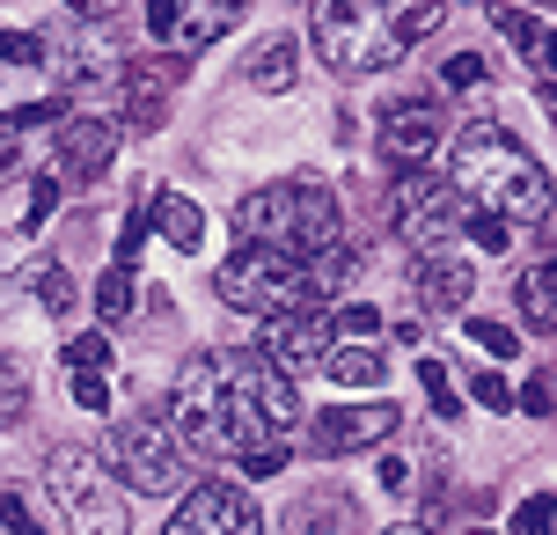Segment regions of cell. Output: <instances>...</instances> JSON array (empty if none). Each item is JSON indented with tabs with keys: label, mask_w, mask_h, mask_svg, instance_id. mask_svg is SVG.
Returning <instances> with one entry per match:
<instances>
[{
	"label": "cell",
	"mask_w": 557,
	"mask_h": 535,
	"mask_svg": "<svg viewBox=\"0 0 557 535\" xmlns=\"http://www.w3.org/2000/svg\"><path fill=\"white\" fill-rule=\"evenodd\" d=\"M257 382H264V352H198V360H184L162 411L176 448L198 455V462H243L264 440H286L264 419Z\"/></svg>",
	"instance_id": "1"
},
{
	"label": "cell",
	"mask_w": 557,
	"mask_h": 535,
	"mask_svg": "<svg viewBox=\"0 0 557 535\" xmlns=\"http://www.w3.org/2000/svg\"><path fill=\"white\" fill-rule=\"evenodd\" d=\"M447 8L455 0H315L308 37H315V59L331 74L367 82V74L396 66L404 52H418L447 23Z\"/></svg>",
	"instance_id": "2"
},
{
	"label": "cell",
	"mask_w": 557,
	"mask_h": 535,
	"mask_svg": "<svg viewBox=\"0 0 557 535\" xmlns=\"http://www.w3.org/2000/svg\"><path fill=\"white\" fill-rule=\"evenodd\" d=\"M447 184L462 191L470 213H492V221H506V227L550 221V206H557L543 162L506 133L499 117H470V125L455 133V147H447Z\"/></svg>",
	"instance_id": "3"
},
{
	"label": "cell",
	"mask_w": 557,
	"mask_h": 535,
	"mask_svg": "<svg viewBox=\"0 0 557 535\" xmlns=\"http://www.w3.org/2000/svg\"><path fill=\"white\" fill-rule=\"evenodd\" d=\"M235 235L243 242H264V250H286L315 264L345 242V206H337L331 184H308V176H278V184H257L243 206H235Z\"/></svg>",
	"instance_id": "4"
},
{
	"label": "cell",
	"mask_w": 557,
	"mask_h": 535,
	"mask_svg": "<svg viewBox=\"0 0 557 535\" xmlns=\"http://www.w3.org/2000/svg\"><path fill=\"white\" fill-rule=\"evenodd\" d=\"M213 294L243 315H294V309H315L323 301V286H315V272H308L301 257L264 250V242L227 250L221 272H213Z\"/></svg>",
	"instance_id": "5"
},
{
	"label": "cell",
	"mask_w": 557,
	"mask_h": 535,
	"mask_svg": "<svg viewBox=\"0 0 557 535\" xmlns=\"http://www.w3.org/2000/svg\"><path fill=\"white\" fill-rule=\"evenodd\" d=\"M45 492H52L59 521L74 535H133L125 484L111 477V462H96L88 448H52L45 455Z\"/></svg>",
	"instance_id": "6"
},
{
	"label": "cell",
	"mask_w": 557,
	"mask_h": 535,
	"mask_svg": "<svg viewBox=\"0 0 557 535\" xmlns=\"http://www.w3.org/2000/svg\"><path fill=\"white\" fill-rule=\"evenodd\" d=\"M462 191L447 184V176L433 170H404L389 184V227H396V242L411 257H433V250H455V235H462Z\"/></svg>",
	"instance_id": "7"
},
{
	"label": "cell",
	"mask_w": 557,
	"mask_h": 535,
	"mask_svg": "<svg viewBox=\"0 0 557 535\" xmlns=\"http://www.w3.org/2000/svg\"><path fill=\"white\" fill-rule=\"evenodd\" d=\"M103 462H111L117 484H133V492H176V484H184V448H176L169 419H154V411H125V419H111V433H103Z\"/></svg>",
	"instance_id": "8"
},
{
	"label": "cell",
	"mask_w": 557,
	"mask_h": 535,
	"mask_svg": "<svg viewBox=\"0 0 557 535\" xmlns=\"http://www.w3.org/2000/svg\"><path fill=\"white\" fill-rule=\"evenodd\" d=\"M162 535H264V513H257V499L243 492V484L206 477V484L184 492V507L169 513Z\"/></svg>",
	"instance_id": "9"
},
{
	"label": "cell",
	"mask_w": 557,
	"mask_h": 535,
	"mask_svg": "<svg viewBox=\"0 0 557 535\" xmlns=\"http://www.w3.org/2000/svg\"><path fill=\"white\" fill-rule=\"evenodd\" d=\"M331 345H337V323H331V315H323V309H294V315H264L257 352L301 382V374H323V352H331Z\"/></svg>",
	"instance_id": "10"
},
{
	"label": "cell",
	"mask_w": 557,
	"mask_h": 535,
	"mask_svg": "<svg viewBox=\"0 0 557 535\" xmlns=\"http://www.w3.org/2000/svg\"><path fill=\"white\" fill-rule=\"evenodd\" d=\"M396 425H404L396 403H337V411H323V419L308 425V448L323 455V462H337V455H360V448L396 440Z\"/></svg>",
	"instance_id": "11"
},
{
	"label": "cell",
	"mask_w": 557,
	"mask_h": 535,
	"mask_svg": "<svg viewBox=\"0 0 557 535\" xmlns=\"http://www.w3.org/2000/svg\"><path fill=\"white\" fill-rule=\"evenodd\" d=\"M117 140H125L117 111H74V117H59V176H66V184H96V176L111 170Z\"/></svg>",
	"instance_id": "12"
},
{
	"label": "cell",
	"mask_w": 557,
	"mask_h": 535,
	"mask_svg": "<svg viewBox=\"0 0 557 535\" xmlns=\"http://www.w3.org/2000/svg\"><path fill=\"white\" fill-rule=\"evenodd\" d=\"M441 140H447V111L433 96H411V103H396L382 117V154H389L396 170H425L441 154Z\"/></svg>",
	"instance_id": "13"
},
{
	"label": "cell",
	"mask_w": 557,
	"mask_h": 535,
	"mask_svg": "<svg viewBox=\"0 0 557 535\" xmlns=\"http://www.w3.org/2000/svg\"><path fill=\"white\" fill-rule=\"evenodd\" d=\"M184 74V59H139L117 74V125L125 133H162L169 125V82Z\"/></svg>",
	"instance_id": "14"
},
{
	"label": "cell",
	"mask_w": 557,
	"mask_h": 535,
	"mask_svg": "<svg viewBox=\"0 0 557 535\" xmlns=\"http://www.w3.org/2000/svg\"><path fill=\"white\" fill-rule=\"evenodd\" d=\"M476 294V264L462 250H433L418 257V309L425 315H462Z\"/></svg>",
	"instance_id": "15"
},
{
	"label": "cell",
	"mask_w": 557,
	"mask_h": 535,
	"mask_svg": "<svg viewBox=\"0 0 557 535\" xmlns=\"http://www.w3.org/2000/svg\"><path fill=\"white\" fill-rule=\"evenodd\" d=\"M243 15H250V0H176V45H184V52H206V45H221Z\"/></svg>",
	"instance_id": "16"
},
{
	"label": "cell",
	"mask_w": 557,
	"mask_h": 535,
	"mask_svg": "<svg viewBox=\"0 0 557 535\" xmlns=\"http://www.w3.org/2000/svg\"><path fill=\"white\" fill-rule=\"evenodd\" d=\"M278 528H286V535H345V528H360V513H352V499H345L337 484H323V492L294 499Z\"/></svg>",
	"instance_id": "17"
},
{
	"label": "cell",
	"mask_w": 557,
	"mask_h": 535,
	"mask_svg": "<svg viewBox=\"0 0 557 535\" xmlns=\"http://www.w3.org/2000/svg\"><path fill=\"white\" fill-rule=\"evenodd\" d=\"M323 382H331V389H382V382H389V352H374L367 338L331 345V352H323Z\"/></svg>",
	"instance_id": "18"
},
{
	"label": "cell",
	"mask_w": 557,
	"mask_h": 535,
	"mask_svg": "<svg viewBox=\"0 0 557 535\" xmlns=\"http://www.w3.org/2000/svg\"><path fill=\"white\" fill-rule=\"evenodd\" d=\"M243 74H250V88H264V96H286V88L301 82V45H294V37H264Z\"/></svg>",
	"instance_id": "19"
},
{
	"label": "cell",
	"mask_w": 557,
	"mask_h": 535,
	"mask_svg": "<svg viewBox=\"0 0 557 535\" xmlns=\"http://www.w3.org/2000/svg\"><path fill=\"white\" fill-rule=\"evenodd\" d=\"M521 323L543 331V338H557V257L535 264V272H521Z\"/></svg>",
	"instance_id": "20"
},
{
	"label": "cell",
	"mask_w": 557,
	"mask_h": 535,
	"mask_svg": "<svg viewBox=\"0 0 557 535\" xmlns=\"http://www.w3.org/2000/svg\"><path fill=\"white\" fill-rule=\"evenodd\" d=\"M154 213H162V235L169 250H206V213H198V198H154Z\"/></svg>",
	"instance_id": "21"
},
{
	"label": "cell",
	"mask_w": 557,
	"mask_h": 535,
	"mask_svg": "<svg viewBox=\"0 0 557 535\" xmlns=\"http://www.w3.org/2000/svg\"><path fill=\"white\" fill-rule=\"evenodd\" d=\"M133 301H139L133 264H111V272L96 279V315H103V323H125V315H133Z\"/></svg>",
	"instance_id": "22"
},
{
	"label": "cell",
	"mask_w": 557,
	"mask_h": 535,
	"mask_svg": "<svg viewBox=\"0 0 557 535\" xmlns=\"http://www.w3.org/2000/svg\"><path fill=\"white\" fill-rule=\"evenodd\" d=\"M492 29H499L521 59H535V45H543V23H535L529 8H506V0H492Z\"/></svg>",
	"instance_id": "23"
},
{
	"label": "cell",
	"mask_w": 557,
	"mask_h": 535,
	"mask_svg": "<svg viewBox=\"0 0 557 535\" xmlns=\"http://www.w3.org/2000/svg\"><path fill=\"white\" fill-rule=\"evenodd\" d=\"M23 411H29V374H23V360L0 352V433H15Z\"/></svg>",
	"instance_id": "24"
},
{
	"label": "cell",
	"mask_w": 557,
	"mask_h": 535,
	"mask_svg": "<svg viewBox=\"0 0 557 535\" xmlns=\"http://www.w3.org/2000/svg\"><path fill=\"white\" fill-rule=\"evenodd\" d=\"M37 301H45V315H74V272L66 264H37Z\"/></svg>",
	"instance_id": "25"
},
{
	"label": "cell",
	"mask_w": 557,
	"mask_h": 535,
	"mask_svg": "<svg viewBox=\"0 0 557 535\" xmlns=\"http://www.w3.org/2000/svg\"><path fill=\"white\" fill-rule=\"evenodd\" d=\"M418 389H425V403H433L441 419H455V411H462V396H455V382H447L441 360H418Z\"/></svg>",
	"instance_id": "26"
},
{
	"label": "cell",
	"mask_w": 557,
	"mask_h": 535,
	"mask_svg": "<svg viewBox=\"0 0 557 535\" xmlns=\"http://www.w3.org/2000/svg\"><path fill=\"white\" fill-rule=\"evenodd\" d=\"M470 345H484L492 360H513L521 352V331H506L499 315H470Z\"/></svg>",
	"instance_id": "27"
},
{
	"label": "cell",
	"mask_w": 557,
	"mask_h": 535,
	"mask_svg": "<svg viewBox=\"0 0 557 535\" xmlns=\"http://www.w3.org/2000/svg\"><path fill=\"white\" fill-rule=\"evenodd\" d=\"M286 462H294V440H264V448L243 455V477H278Z\"/></svg>",
	"instance_id": "28"
},
{
	"label": "cell",
	"mask_w": 557,
	"mask_h": 535,
	"mask_svg": "<svg viewBox=\"0 0 557 535\" xmlns=\"http://www.w3.org/2000/svg\"><path fill=\"white\" fill-rule=\"evenodd\" d=\"M59 360L66 366H111V338H103V331H82V338H66Z\"/></svg>",
	"instance_id": "29"
},
{
	"label": "cell",
	"mask_w": 557,
	"mask_h": 535,
	"mask_svg": "<svg viewBox=\"0 0 557 535\" xmlns=\"http://www.w3.org/2000/svg\"><path fill=\"white\" fill-rule=\"evenodd\" d=\"M74 403H82V411H111V382H103V366H74Z\"/></svg>",
	"instance_id": "30"
},
{
	"label": "cell",
	"mask_w": 557,
	"mask_h": 535,
	"mask_svg": "<svg viewBox=\"0 0 557 535\" xmlns=\"http://www.w3.org/2000/svg\"><path fill=\"white\" fill-rule=\"evenodd\" d=\"M45 59V37H29V29H0V66H37Z\"/></svg>",
	"instance_id": "31"
},
{
	"label": "cell",
	"mask_w": 557,
	"mask_h": 535,
	"mask_svg": "<svg viewBox=\"0 0 557 535\" xmlns=\"http://www.w3.org/2000/svg\"><path fill=\"white\" fill-rule=\"evenodd\" d=\"M513 535H557V507L535 492V499H521V513H513Z\"/></svg>",
	"instance_id": "32"
},
{
	"label": "cell",
	"mask_w": 557,
	"mask_h": 535,
	"mask_svg": "<svg viewBox=\"0 0 557 535\" xmlns=\"http://www.w3.org/2000/svg\"><path fill=\"white\" fill-rule=\"evenodd\" d=\"M462 235H476V250H492V257H506L513 250V227L506 221H492V213H470V227Z\"/></svg>",
	"instance_id": "33"
},
{
	"label": "cell",
	"mask_w": 557,
	"mask_h": 535,
	"mask_svg": "<svg viewBox=\"0 0 557 535\" xmlns=\"http://www.w3.org/2000/svg\"><path fill=\"white\" fill-rule=\"evenodd\" d=\"M337 331H345V338H374V331H382V309H374V301H345V309H337Z\"/></svg>",
	"instance_id": "34"
},
{
	"label": "cell",
	"mask_w": 557,
	"mask_h": 535,
	"mask_svg": "<svg viewBox=\"0 0 557 535\" xmlns=\"http://www.w3.org/2000/svg\"><path fill=\"white\" fill-rule=\"evenodd\" d=\"M441 74H447V88H484V74H492V66H484L476 52H455V59H441Z\"/></svg>",
	"instance_id": "35"
},
{
	"label": "cell",
	"mask_w": 557,
	"mask_h": 535,
	"mask_svg": "<svg viewBox=\"0 0 557 535\" xmlns=\"http://www.w3.org/2000/svg\"><path fill=\"white\" fill-rule=\"evenodd\" d=\"M470 396L484 403V411H513V389H506V374H476Z\"/></svg>",
	"instance_id": "36"
},
{
	"label": "cell",
	"mask_w": 557,
	"mask_h": 535,
	"mask_svg": "<svg viewBox=\"0 0 557 535\" xmlns=\"http://www.w3.org/2000/svg\"><path fill=\"white\" fill-rule=\"evenodd\" d=\"M0 528H8V535H45V528H37V513H29L15 492H0Z\"/></svg>",
	"instance_id": "37"
},
{
	"label": "cell",
	"mask_w": 557,
	"mask_h": 535,
	"mask_svg": "<svg viewBox=\"0 0 557 535\" xmlns=\"http://www.w3.org/2000/svg\"><path fill=\"white\" fill-rule=\"evenodd\" d=\"M374 477H382V492H411V462H404V455H382Z\"/></svg>",
	"instance_id": "38"
},
{
	"label": "cell",
	"mask_w": 557,
	"mask_h": 535,
	"mask_svg": "<svg viewBox=\"0 0 557 535\" xmlns=\"http://www.w3.org/2000/svg\"><path fill=\"white\" fill-rule=\"evenodd\" d=\"M147 29H154L162 45H176V0H147Z\"/></svg>",
	"instance_id": "39"
},
{
	"label": "cell",
	"mask_w": 557,
	"mask_h": 535,
	"mask_svg": "<svg viewBox=\"0 0 557 535\" xmlns=\"http://www.w3.org/2000/svg\"><path fill=\"white\" fill-rule=\"evenodd\" d=\"M550 403H557V396H550V382L535 374L529 389H521V411H529V419H550Z\"/></svg>",
	"instance_id": "40"
},
{
	"label": "cell",
	"mask_w": 557,
	"mask_h": 535,
	"mask_svg": "<svg viewBox=\"0 0 557 535\" xmlns=\"http://www.w3.org/2000/svg\"><path fill=\"white\" fill-rule=\"evenodd\" d=\"M543 82H557V29H543V45H535V59H529Z\"/></svg>",
	"instance_id": "41"
},
{
	"label": "cell",
	"mask_w": 557,
	"mask_h": 535,
	"mask_svg": "<svg viewBox=\"0 0 557 535\" xmlns=\"http://www.w3.org/2000/svg\"><path fill=\"white\" fill-rule=\"evenodd\" d=\"M74 8H82V15H111L117 0H74Z\"/></svg>",
	"instance_id": "42"
},
{
	"label": "cell",
	"mask_w": 557,
	"mask_h": 535,
	"mask_svg": "<svg viewBox=\"0 0 557 535\" xmlns=\"http://www.w3.org/2000/svg\"><path fill=\"white\" fill-rule=\"evenodd\" d=\"M389 535H425V521H404V528H389Z\"/></svg>",
	"instance_id": "43"
},
{
	"label": "cell",
	"mask_w": 557,
	"mask_h": 535,
	"mask_svg": "<svg viewBox=\"0 0 557 535\" xmlns=\"http://www.w3.org/2000/svg\"><path fill=\"white\" fill-rule=\"evenodd\" d=\"M470 535H499V528H470Z\"/></svg>",
	"instance_id": "44"
},
{
	"label": "cell",
	"mask_w": 557,
	"mask_h": 535,
	"mask_svg": "<svg viewBox=\"0 0 557 535\" xmlns=\"http://www.w3.org/2000/svg\"><path fill=\"white\" fill-rule=\"evenodd\" d=\"M535 8H557V0H535Z\"/></svg>",
	"instance_id": "45"
}]
</instances>
